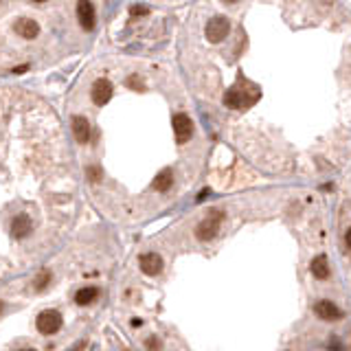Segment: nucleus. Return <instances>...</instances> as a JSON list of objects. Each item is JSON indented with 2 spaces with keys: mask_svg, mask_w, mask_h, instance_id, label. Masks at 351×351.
<instances>
[{
  "mask_svg": "<svg viewBox=\"0 0 351 351\" xmlns=\"http://www.w3.org/2000/svg\"><path fill=\"white\" fill-rule=\"evenodd\" d=\"M222 219H224L222 211H213V213H211L209 217H204L202 222L198 224V228H195V235H198V239L200 242L213 239L215 235H217V231H219V224H222Z\"/></svg>",
  "mask_w": 351,
  "mask_h": 351,
  "instance_id": "obj_1",
  "label": "nucleus"
},
{
  "mask_svg": "<svg viewBox=\"0 0 351 351\" xmlns=\"http://www.w3.org/2000/svg\"><path fill=\"white\" fill-rule=\"evenodd\" d=\"M62 323H64V318L57 309H46V312H42L38 316L35 327L40 334H57L62 329Z\"/></svg>",
  "mask_w": 351,
  "mask_h": 351,
  "instance_id": "obj_2",
  "label": "nucleus"
},
{
  "mask_svg": "<svg viewBox=\"0 0 351 351\" xmlns=\"http://www.w3.org/2000/svg\"><path fill=\"white\" fill-rule=\"evenodd\" d=\"M228 31H231V22H228V18H224V15H215V18H211L209 24H207V40L217 44L228 35Z\"/></svg>",
  "mask_w": 351,
  "mask_h": 351,
  "instance_id": "obj_3",
  "label": "nucleus"
},
{
  "mask_svg": "<svg viewBox=\"0 0 351 351\" xmlns=\"http://www.w3.org/2000/svg\"><path fill=\"white\" fill-rule=\"evenodd\" d=\"M174 134H176V141L180 145H184L191 138L193 123H191V119L187 117V114L180 112V114H176V117H174Z\"/></svg>",
  "mask_w": 351,
  "mask_h": 351,
  "instance_id": "obj_4",
  "label": "nucleus"
},
{
  "mask_svg": "<svg viewBox=\"0 0 351 351\" xmlns=\"http://www.w3.org/2000/svg\"><path fill=\"white\" fill-rule=\"evenodd\" d=\"M77 15H79V24L84 27V31H93L97 27V15H95V7L90 0H81L77 5Z\"/></svg>",
  "mask_w": 351,
  "mask_h": 351,
  "instance_id": "obj_5",
  "label": "nucleus"
},
{
  "mask_svg": "<svg viewBox=\"0 0 351 351\" xmlns=\"http://www.w3.org/2000/svg\"><path fill=\"white\" fill-rule=\"evenodd\" d=\"M112 93H114V88H112V84H110L108 79H97L95 84H93L90 97H93V101L97 105H105V103L112 99Z\"/></svg>",
  "mask_w": 351,
  "mask_h": 351,
  "instance_id": "obj_6",
  "label": "nucleus"
},
{
  "mask_svg": "<svg viewBox=\"0 0 351 351\" xmlns=\"http://www.w3.org/2000/svg\"><path fill=\"white\" fill-rule=\"evenodd\" d=\"M13 31L24 40H33L40 35V24L33 18H18L13 24Z\"/></svg>",
  "mask_w": 351,
  "mask_h": 351,
  "instance_id": "obj_7",
  "label": "nucleus"
},
{
  "mask_svg": "<svg viewBox=\"0 0 351 351\" xmlns=\"http://www.w3.org/2000/svg\"><path fill=\"white\" fill-rule=\"evenodd\" d=\"M138 266H141V270L147 276H156L162 270V259L156 252H145V255H141V259H138Z\"/></svg>",
  "mask_w": 351,
  "mask_h": 351,
  "instance_id": "obj_8",
  "label": "nucleus"
},
{
  "mask_svg": "<svg viewBox=\"0 0 351 351\" xmlns=\"http://www.w3.org/2000/svg\"><path fill=\"white\" fill-rule=\"evenodd\" d=\"M314 314L318 318H323V321H338V318H342V312L331 301H318L314 305Z\"/></svg>",
  "mask_w": 351,
  "mask_h": 351,
  "instance_id": "obj_9",
  "label": "nucleus"
},
{
  "mask_svg": "<svg viewBox=\"0 0 351 351\" xmlns=\"http://www.w3.org/2000/svg\"><path fill=\"white\" fill-rule=\"evenodd\" d=\"M70 123H72V134H75V138H77V143H88L90 141V123H88V119L86 117H72L70 119Z\"/></svg>",
  "mask_w": 351,
  "mask_h": 351,
  "instance_id": "obj_10",
  "label": "nucleus"
},
{
  "mask_svg": "<svg viewBox=\"0 0 351 351\" xmlns=\"http://www.w3.org/2000/svg\"><path fill=\"white\" fill-rule=\"evenodd\" d=\"M31 228H33V224H31L29 215H18L11 219V235L15 239H24L27 235H31Z\"/></svg>",
  "mask_w": 351,
  "mask_h": 351,
  "instance_id": "obj_11",
  "label": "nucleus"
},
{
  "mask_svg": "<svg viewBox=\"0 0 351 351\" xmlns=\"http://www.w3.org/2000/svg\"><path fill=\"white\" fill-rule=\"evenodd\" d=\"M224 105H226V108L237 110V108H244V105H248V99L244 97L242 90H237V88H231V90H226V95H224Z\"/></svg>",
  "mask_w": 351,
  "mask_h": 351,
  "instance_id": "obj_12",
  "label": "nucleus"
},
{
  "mask_svg": "<svg viewBox=\"0 0 351 351\" xmlns=\"http://www.w3.org/2000/svg\"><path fill=\"white\" fill-rule=\"evenodd\" d=\"M171 182H174V174H171V169H162L160 174L154 178V182H152V187L156 191H160V193H165V191H169L171 189Z\"/></svg>",
  "mask_w": 351,
  "mask_h": 351,
  "instance_id": "obj_13",
  "label": "nucleus"
},
{
  "mask_svg": "<svg viewBox=\"0 0 351 351\" xmlns=\"http://www.w3.org/2000/svg\"><path fill=\"white\" fill-rule=\"evenodd\" d=\"M312 274L316 276V279H327V276H329V264H327V257H325V255L314 257V261H312Z\"/></svg>",
  "mask_w": 351,
  "mask_h": 351,
  "instance_id": "obj_14",
  "label": "nucleus"
},
{
  "mask_svg": "<svg viewBox=\"0 0 351 351\" xmlns=\"http://www.w3.org/2000/svg\"><path fill=\"white\" fill-rule=\"evenodd\" d=\"M97 297H99V288H95V285H90V288H81L75 294V303L77 305H90Z\"/></svg>",
  "mask_w": 351,
  "mask_h": 351,
  "instance_id": "obj_15",
  "label": "nucleus"
},
{
  "mask_svg": "<svg viewBox=\"0 0 351 351\" xmlns=\"http://www.w3.org/2000/svg\"><path fill=\"white\" fill-rule=\"evenodd\" d=\"M130 13H132V15H147L150 13V7H145V5H132V7H130Z\"/></svg>",
  "mask_w": 351,
  "mask_h": 351,
  "instance_id": "obj_16",
  "label": "nucleus"
},
{
  "mask_svg": "<svg viewBox=\"0 0 351 351\" xmlns=\"http://www.w3.org/2000/svg\"><path fill=\"white\" fill-rule=\"evenodd\" d=\"M48 279H51V274H48V272H42V274H40L38 276V281H35V290L40 292V290H44L46 288V283H48Z\"/></svg>",
  "mask_w": 351,
  "mask_h": 351,
  "instance_id": "obj_17",
  "label": "nucleus"
},
{
  "mask_svg": "<svg viewBox=\"0 0 351 351\" xmlns=\"http://www.w3.org/2000/svg\"><path fill=\"white\" fill-rule=\"evenodd\" d=\"M127 86L132 88V90H143V81H141V77H136V75H132V77H127Z\"/></svg>",
  "mask_w": 351,
  "mask_h": 351,
  "instance_id": "obj_18",
  "label": "nucleus"
},
{
  "mask_svg": "<svg viewBox=\"0 0 351 351\" xmlns=\"http://www.w3.org/2000/svg\"><path fill=\"white\" fill-rule=\"evenodd\" d=\"M88 176H90V180L93 182H97V180H99V178H101V169L99 167H88Z\"/></svg>",
  "mask_w": 351,
  "mask_h": 351,
  "instance_id": "obj_19",
  "label": "nucleus"
},
{
  "mask_svg": "<svg viewBox=\"0 0 351 351\" xmlns=\"http://www.w3.org/2000/svg\"><path fill=\"white\" fill-rule=\"evenodd\" d=\"M145 345H147V349H160V342H158V338H147V342H145Z\"/></svg>",
  "mask_w": 351,
  "mask_h": 351,
  "instance_id": "obj_20",
  "label": "nucleus"
},
{
  "mask_svg": "<svg viewBox=\"0 0 351 351\" xmlns=\"http://www.w3.org/2000/svg\"><path fill=\"white\" fill-rule=\"evenodd\" d=\"M81 349H86V340H81V342H77L75 347H72L70 351H81Z\"/></svg>",
  "mask_w": 351,
  "mask_h": 351,
  "instance_id": "obj_21",
  "label": "nucleus"
},
{
  "mask_svg": "<svg viewBox=\"0 0 351 351\" xmlns=\"http://www.w3.org/2000/svg\"><path fill=\"white\" fill-rule=\"evenodd\" d=\"M345 244H347V248L351 250V228H349V231L345 233Z\"/></svg>",
  "mask_w": 351,
  "mask_h": 351,
  "instance_id": "obj_22",
  "label": "nucleus"
},
{
  "mask_svg": "<svg viewBox=\"0 0 351 351\" xmlns=\"http://www.w3.org/2000/svg\"><path fill=\"white\" fill-rule=\"evenodd\" d=\"M27 70V66H18V68H13V72H24Z\"/></svg>",
  "mask_w": 351,
  "mask_h": 351,
  "instance_id": "obj_23",
  "label": "nucleus"
},
{
  "mask_svg": "<svg viewBox=\"0 0 351 351\" xmlns=\"http://www.w3.org/2000/svg\"><path fill=\"white\" fill-rule=\"evenodd\" d=\"M18 351H38V349H33V347H24V349H18Z\"/></svg>",
  "mask_w": 351,
  "mask_h": 351,
  "instance_id": "obj_24",
  "label": "nucleus"
},
{
  "mask_svg": "<svg viewBox=\"0 0 351 351\" xmlns=\"http://www.w3.org/2000/svg\"><path fill=\"white\" fill-rule=\"evenodd\" d=\"M0 312H3V303H0Z\"/></svg>",
  "mask_w": 351,
  "mask_h": 351,
  "instance_id": "obj_25",
  "label": "nucleus"
}]
</instances>
